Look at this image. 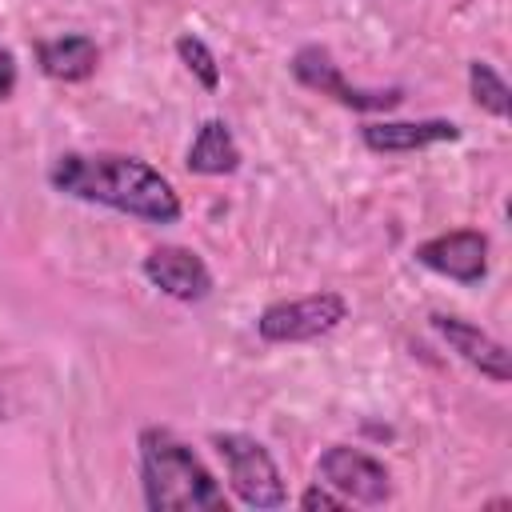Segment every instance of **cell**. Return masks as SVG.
<instances>
[{"label":"cell","instance_id":"30bf717a","mask_svg":"<svg viewBox=\"0 0 512 512\" xmlns=\"http://www.w3.org/2000/svg\"><path fill=\"white\" fill-rule=\"evenodd\" d=\"M360 140L368 152L380 156H400V152H420L432 144H452L460 140V128L452 120L428 116V120H368L360 128Z\"/></svg>","mask_w":512,"mask_h":512},{"label":"cell","instance_id":"4fadbf2b","mask_svg":"<svg viewBox=\"0 0 512 512\" xmlns=\"http://www.w3.org/2000/svg\"><path fill=\"white\" fill-rule=\"evenodd\" d=\"M468 92H472V100H476L488 116L508 120V112H512V92H508L504 76H500L488 60H472V64H468Z\"/></svg>","mask_w":512,"mask_h":512},{"label":"cell","instance_id":"7c38bea8","mask_svg":"<svg viewBox=\"0 0 512 512\" xmlns=\"http://www.w3.org/2000/svg\"><path fill=\"white\" fill-rule=\"evenodd\" d=\"M184 168L196 176H232L240 168V144L220 116H212L196 128V136L184 152Z\"/></svg>","mask_w":512,"mask_h":512},{"label":"cell","instance_id":"2e32d148","mask_svg":"<svg viewBox=\"0 0 512 512\" xmlns=\"http://www.w3.org/2000/svg\"><path fill=\"white\" fill-rule=\"evenodd\" d=\"M16 92V56L12 48L0 44V100H8Z\"/></svg>","mask_w":512,"mask_h":512},{"label":"cell","instance_id":"ba28073f","mask_svg":"<svg viewBox=\"0 0 512 512\" xmlns=\"http://www.w3.org/2000/svg\"><path fill=\"white\" fill-rule=\"evenodd\" d=\"M140 268H144V276H148L152 288H160L164 296H172L180 304H200V300L212 296V272H208V264L192 248H184V244H160V248H152Z\"/></svg>","mask_w":512,"mask_h":512},{"label":"cell","instance_id":"5bb4252c","mask_svg":"<svg viewBox=\"0 0 512 512\" xmlns=\"http://www.w3.org/2000/svg\"><path fill=\"white\" fill-rule=\"evenodd\" d=\"M176 56H180V64L192 72V80H196L204 92H216V88H220V60H216V52H212L196 32L176 36Z\"/></svg>","mask_w":512,"mask_h":512},{"label":"cell","instance_id":"9a60e30c","mask_svg":"<svg viewBox=\"0 0 512 512\" xmlns=\"http://www.w3.org/2000/svg\"><path fill=\"white\" fill-rule=\"evenodd\" d=\"M300 508H308V512H316V508L340 512V508H348V500H344L340 492H332L328 484H312V488H304V492H300Z\"/></svg>","mask_w":512,"mask_h":512},{"label":"cell","instance_id":"3957f363","mask_svg":"<svg viewBox=\"0 0 512 512\" xmlns=\"http://www.w3.org/2000/svg\"><path fill=\"white\" fill-rule=\"evenodd\" d=\"M212 448L216 456L224 460V472H228V488L240 504L248 508H280L288 500V488H284V476L272 460V452L256 440V436H244V432H216L212 436Z\"/></svg>","mask_w":512,"mask_h":512},{"label":"cell","instance_id":"6da1fadb","mask_svg":"<svg viewBox=\"0 0 512 512\" xmlns=\"http://www.w3.org/2000/svg\"><path fill=\"white\" fill-rule=\"evenodd\" d=\"M48 184L60 196L100 204L148 224H176L184 212L168 176L128 152H60L48 164Z\"/></svg>","mask_w":512,"mask_h":512},{"label":"cell","instance_id":"9c48e42d","mask_svg":"<svg viewBox=\"0 0 512 512\" xmlns=\"http://www.w3.org/2000/svg\"><path fill=\"white\" fill-rule=\"evenodd\" d=\"M428 320H432V328L440 332V340H444L464 364H472V368H476L480 376H488L492 384H508L512 360H508V348H504L496 336H488L484 328H476V324H468V320H460V316H448V312H432Z\"/></svg>","mask_w":512,"mask_h":512},{"label":"cell","instance_id":"52a82bcc","mask_svg":"<svg viewBox=\"0 0 512 512\" xmlns=\"http://www.w3.org/2000/svg\"><path fill=\"white\" fill-rule=\"evenodd\" d=\"M416 264L448 276L456 284H480L488 276V236L476 228H456V232H440L424 244H416Z\"/></svg>","mask_w":512,"mask_h":512},{"label":"cell","instance_id":"8fae6325","mask_svg":"<svg viewBox=\"0 0 512 512\" xmlns=\"http://www.w3.org/2000/svg\"><path fill=\"white\" fill-rule=\"evenodd\" d=\"M36 64L44 76H52L60 84H80L96 72L100 48L84 32H60V36H48L36 44Z\"/></svg>","mask_w":512,"mask_h":512},{"label":"cell","instance_id":"5b68a950","mask_svg":"<svg viewBox=\"0 0 512 512\" xmlns=\"http://www.w3.org/2000/svg\"><path fill=\"white\" fill-rule=\"evenodd\" d=\"M288 68L304 88H312V92H320V96H328V100H336L352 112H388L404 100V88H360V84H352L340 72V64L332 60V52L320 48V44L296 48Z\"/></svg>","mask_w":512,"mask_h":512},{"label":"cell","instance_id":"277c9868","mask_svg":"<svg viewBox=\"0 0 512 512\" xmlns=\"http://www.w3.org/2000/svg\"><path fill=\"white\" fill-rule=\"evenodd\" d=\"M348 320V300L340 292H308L296 300H276L256 316V336L264 344H304L336 332Z\"/></svg>","mask_w":512,"mask_h":512},{"label":"cell","instance_id":"7a4b0ae2","mask_svg":"<svg viewBox=\"0 0 512 512\" xmlns=\"http://www.w3.org/2000/svg\"><path fill=\"white\" fill-rule=\"evenodd\" d=\"M140 448V488L152 512H216L228 508L224 488L208 472V464L172 432L144 428L136 436Z\"/></svg>","mask_w":512,"mask_h":512},{"label":"cell","instance_id":"8992f818","mask_svg":"<svg viewBox=\"0 0 512 512\" xmlns=\"http://www.w3.org/2000/svg\"><path fill=\"white\" fill-rule=\"evenodd\" d=\"M316 476H320V484H328L332 492H340L348 504L376 508V504H388L392 500V476H388V468L376 456H368L360 448H348V444L324 448L320 460H316Z\"/></svg>","mask_w":512,"mask_h":512}]
</instances>
